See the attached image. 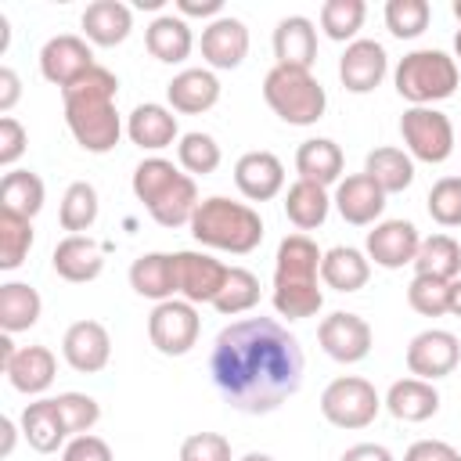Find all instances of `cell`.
Segmentation results:
<instances>
[{
    "label": "cell",
    "instance_id": "obj_53",
    "mask_svg": "<svg viewBox=\"0 0 461 461\" xmlns=\"http://www.w3.org/2000/svg\"><path fill=\"white\" fill-rule=\"evenodd\" d=\"M176 11L180 18H220L223 11V0H176Z\"/></svg>",
    "mask_w": 461,
    "mask_h": 461
},
{
    "label": "cell",
    "instance_id": "obj_18",
    "mask_svg": "<svg viewBox=\"0 0 461 461\" xmlns=\"http://www.w3.org/2000/svg\"><path fill=\"white\" fill-rule=\"evenodd\" d=\"M385 198H389V194H385L367 173H353V176H346V180L335 184V198H331V205L339 209V216H342L346 223H353V227H367V223H375V220L382 216Z\"/></svg>",
    "mask_w": 461,
    "mask_h": 461
},
{
    "label": "cell",
    "instance_id": "obj_38",
    "mask_svg": "<svg viewBox=\"0 0 461 461\" xmlns=\"http://www.w3.org/2000/svg\"><path fill=\"white\" fill-rule=\"evenodd\" d=\"M194 209H198V187H194V176L184 173L148 212L158 227H184V223H191Z\"/></svg>",
    "mask_w": 461,
    "mask_h": 461
},
{
    "label": "cell",
    "instance_id": "obj_24",
    "mask_svg": "<svg viewBox=\"0 0 461 461\" xmlns=\"http://www.w3.org/2000/svg\"><path fill=\"white\" fill-rule=\"evenodd\" d=\"M4 375H7L11 389H18L25 396H40L50 389V382L58 375V360L47 346H22L11 357V364L4 367Z\"/></svg>",
    "mask_w": 461,
    "mask_h": 461
},
{
    "label": "cell",
    "instance_id": "obj_35",
    "mask_svg": "<svg viewBox=\"0 0 461 461\" xmlns=\"http://www.w3.org/2000/svg\"><path fill=\"white\" fill-rule=\"evenodd\" d=\"M43 180L32 169H11L0 180V212H14L22 220H32L43 209Z\"/></svg>",
    "mask_w": 461,
    "mask_h": 461
},
{
    "label": "cell",
    "instance_id": "obj_58",
    "mask_svg": "<svg viewBox=\"0 0 461 461\" xmlns=\"http://www.w3.org/2000/svg\"><path fill=\"white\" fill-rule=\"evenodd\" d=\"M7 40H11V25H7V14H0V54L7 50Z\"/></svg>",
    "mask_w": 461,
    "mask_h": 461
},
{
    "label": "cell",
    "instance_id": "obj_27",
    "mask_svg": "<svg viewBox=\"0 0 461 461\" xmlns=\"http://www.w3.org/2000/svg\"><path fill=\"white\" fill-rule=\"evenodd\" d=\"M144 47L155 61L162 65H180L187 61L191 47H194V36H191V25L187 18L180 14H158L148 29H144Z\"/></svg>",
    "mask_w": 461,
    "mask_h": 461
},
{
    "label": "cell",
    "instance_id": "obj_31",
    "mask_svg": "<svg viewBox=\"0 0 461 461\" xmlns=\"http://www.w3.org/2000/svg\"><path fill=\"white\" fill-rule=\"evenodd\" d=\"M367 277H371V259L353 245H335L321 259V281L335 292H360Z\"/></svg>",
    "mask_w": 461,
    "mask_h": 461
},
{
    "label": "cell",
    "instance_id": "obj_41",
    "mask_svg": "<svg viewBox=\"0 0 461 461\" xmlns=\"http://www.w3.org/2000/svg\"><path fill=\"white\" fill-rule=\"evenodd\" d=\"M256 303H259V277L252 270H245V267H230L220 295L212 299V306L223 317H238V313H249Z\"/></svg>",
    "mask_w": 461,
    "mask_h": 461
},
{
    "label": "cell",
    "instance_id": "obj_36",
    "mask_svg": "<svg viewBox=\"0 0 461 461\" xmlns=\"http://www.w3.org/2000/svg\"><path fill=\"white\" fill-rule=\"evenodd\" d=\"M411 267H414V274H425V277L457 281L461 277V245L450 234H429V238H421Z\"/></svg>",
    "mask_w": 461,
    "mask_h": 461
},
{
    "label": "cell",
    "instance_id": "obj_56",
    "mask_svg": "<svg viewBox=\"0 0 461 461\" xmlns=\"http://www.w3.org/2000/svg\"><path fill=\"white\" fill-rule=\"evenodd\" d=\"M14 353H18V349H14V342H11V335L4 331V335H0V367H7Z\"/></svg>",
    "mask_w": 461,
    "mask_h": 461
},
{
    "label": "cell",
    "instance_id": "obj_46",
    "mask_svg": "<svg viewBox=\"0 0 461 461\" xmlns=\"http://www.w3.org/2000/svg\"><path fill=\"white\" fill-rule=\"evenodd\" d=\"M425 205L439 227H461V176H439Z\"/></svg>",
    "mask_w": 461,
    "mask_h": 461
},
{
    "label": "cell",
    "instance_id": "obj_33",
    "mask_svg": "<svg viewBox=\"0 0 461 461\" xmlns=\"http://www.w3.org/2000/svg\"><path fill=\"white\" fill-rule=\"evenodd\" d=\"M364 173L385 191V194H400L414 184V158L403 148H375L364 158Z\"/></svg>",
    "mask_w": 461,
    "mask_h": 461
},
{
    "label": "cell",
    "instance_id": "obj_45",
    "mask_svg": "<svg viewBox=\"0 0 461 461\" xmlns=\"http://www.w3.org/2000/svg\"><path fill=\"white\" fill-rule=\"evenodd\" d=\"M407 303L421 317H443L450 313V281L414 274V281L407 285Z\"/></svg>",
    "mask_w": 461,
    "mask_h": 461
},
{
    "label": "cell",
    "instance_id": "obj_9",
    "mask_svg": "<svg viewBox=\"0 0 461 461\" xmlns=\"http://www.w3.org/2000/svg\"><path fill=\"white\" fill-rule=\"evenodd\" d=\"M321 259L324 252L310 234H288L277 245V263H274V292H313L321 288Z\"/></svg>",
    "mask_w": 461,
    "mask_h": 461
},
{
    "label": "cell",
    "instance_id": "obj_1",
    "mask_svg": "<svg viewBox=\"0 0 461 461\" xmlns=\"http://www.w3.org/2000/svg\"><path fill=\"white\" fill-rule=\"evenodd\" d=\"M209 375L227 407L270 414L303 385L299 339L274 317L230 321L209 353Z\"/></svg>",
    "mask_w": 461,
    "mask_h": 461
},
{
    "label": "cell",
    "instance_id": "obj_34",
    "mask_svg": "<svg viewBox=\"0 0 461 461\" xmlns=\"http://www.w3.org/2000/svg\"><path fill=\"white\" fill-rule=\"evenodd\" d=\"M328 209H331V194L328 187L321 184H310V180H295L285 194V216L306 234V230H317L324 220H328Z\"/></svg>",
    "mask_w": 461,
    "mask_h": 461
},
{
    "label": "cell",
    "instance_id": "obj_28",
    "mask_svg": "<svg viewBox=\"0 0 461 461\" xmlns=\"http://www.w3.org/2000/svg\"><path fill=\"white\" fill-rule=\"evenodd\" d=\"M130 288L151 303H166L176 295L173 252H144L130 263Z\"/></svg>",
    "mask_w": 461,
    "mask_h": 461
},
{
    "label": "cell",
    "instance_id": "obj_42",
    "mask_svg": "<svg viewBox=\"0 0 461 461\" xmlns=\"http://www.w3.org/2000/svg\"><path fill=\"white\" fill-rule=\"evenodd\" d=\"M176 158H180V166L187 169V176H209V173L220 169L223 151H220V144H216L212 133L191 130V133H184V137L176 140Z\"/></svg>",
    "mask_w": 461,
    "mask_h": 461
},
{
    "label": "cell",
    "instance_id": "obj_13",
    "mask_svg": "<svg viewBox=\"0 0 461 461\" xmlns=\"http://www.w3.org/2000/svg\"><path fill=\"white\" fill-rule=\"evenodd\" d=\"M94 50L83 36H72V32H61V36H50L40 50V72L47 83L54 86H72L76 79H83L90 68H94Z\"/></svg>",
    "mask_w": 461,
    "mask_h": 461
},
{
    "label": "cell",
    "instance_id": "obj_29",
    "mask_svg": "<svg viewBox=\"0 0 461 461\" xmlns=\"http://www.w3.org/2000/svg\"><path fill=\"white\" fill-rule=\"evenodd\" d=\"M133 29V11L122 0H94L83 11V32L97 47H119Z\"/></svg>",
    "mask_w": 461,
    "mask_h": 461
},
{
    "label": "cell",
    "instance_id": "obj_44",
    "mask_svg": "<svg viewBox=\"0 0 461 461\" xmlns=\"http://www.w3.org/2000/svg\"><path fill=\"white\" fill-rule=\"evenodd\" d=\"M432 7L429 0H389L385 4V29L396 40H418L429 29Z\"/></svg>",
    "mask_w": 461,
    "mask_h": 461
},
{
    "label": "cell",
    "instance_id": "obj_22",
    "mask_svg": "<svg viewBox=\"0 0 461 461\" xmlns=\"http://www.w3.org/2000/svg\"><path fill=\"white\" fill-rule=\"evenodd\" d=\"M166 97L173 112L202 115L220 101V79L209 68H184L166 83Z\"/></svg>",
    "mask_w": 461,
    "mask_h": 461
},
{
    "label": "cell",
    "instance_id": "obj_5",
    "mask_svg": "<svg viewBox=\"0 0 461 461\" xmlns=\"http://www.w3.org/2000/svg\"><path fill=\"white\" fill-rule=\"evenodd\" d=\"M263 101L288 126H313L328 108V94L313 79V72L285 68V65H274L263 76Z\"/></svg>",
    "mask_w": 461,
    "mask_h": 461
},
{
    "label": "cell",
    "instance_id": "obj_57",
    "mask_svg": "<svg viewBox=\"0 0 461 461\" xmlns=\"http://www.w3.org/2000/svg\"><path fill=\"white\" fill-rule=\"evenodd\" d=\"M450 313H454V317H461V277H457V281H450Z\"/></svg>",
    "mask_w": 461,
    "mask_h": 461
},
{
    "label": "cell",
    "instance_id": "obj_2",
    "mask_svg": "<svg viewBox=\"0 0 461 461\" xmlns=\"http://www.w3.org/2000/svg\"><path fill=\"white\" fill-rule=\"evenodd\" d=\"M119 79L112 68L94 65L83 79L61 90L65 101V122L76 144L90 155H108L122 137V119L115 112Z\"/></svg>",
    "mask_w": 461,
    "mask_h": 461
},
{
    "label": "cell",
    "instance_id": "obj_49",
    "mask_svg": "<svg viewBox=\"0 0 461 461\" xmlns=\"http://www.w3.org/2000/svg\"><path fill=\"white\" fill-rule=\"evenodd\" d=\"M25 144H29V133L25 126L14 119V115H4L0 119V166L11 173V166L25 155Z\"/></svg>",
    "mask_w": 461,
    "mask_h": 461
},
{
    "label": "cell",
    "instance_id": "obj_50",
    "mask_svg": "<svg viewBox=\"0 0 461 461\" xmlns=\"http://www.w3.org/2000/svg\"><path fill=\"white\" fill-rule=\"evenodd\" d=\"M61 461H115V457H112V447L101 436L86 432V436H72L61 447Z\"/></svg>",
    "mask_w": 461,
    "mask_h": 461
},
{
    "label": "cell",
    "instance_id": "obj_16",
    "mask_svg": "<svg viewBox=\"0 0 461 461\" xmlns=\"http://www.w3.org/2000/svg\"><path fill=\"white\" fill-rule=\"evenodd\" d=\"M389 72V54L378 40H353L339 58V79L349 94H371Z\"/></svg>",
    "mask_w": 461,
    "mask_h": 461
},
{
    "label": "cell",
    "instance_id": "obj_60",
    "mask_svg": "<svg viewBox=\"0 0 461 461\" xmlns=\"http://www.w3.org/2000/svg\"><path fill=\"white\" fill-rule=\"evenodd\" d=\"M137 7H151L155 11V7H162V0H137Z\"/></svg>",
    "mask_w": 461,
    "mask_h": 461
},
{
    "label": "cell",
    "instance_id": "obj_52",
    "mask_svg": "<svg viewBox=\"0 0 461 461\" xmlns=\"http://www.w3.org/2000/svg\"><path fill=\"white\" fill-rule=\"evenodd\" d=\"M18 97H22V79H18V72L14 68H0V112L7 115L14 104H18Z\"/></svg>",
    "mask_w": 461,
    "mask_h": 461
},
{
    "label": "cell",
    "instance_id": "obj_23",
    "mask_svg": "<svg viewBox=\"0 0 461 461\" xmlns=\"http://www.w3.org/2000/svg\"><path fill=\"white\" fill-rule=\"evenodd\" d=\"M126 137H130L137 148H144V151H162V148H169V144L180 137V126H176L173 108L148 101V104H137V108L130 112V119H126Z\"/></svg>",
    "mask_w": 461,
    "mask_h": 461
},
{
    "label": "cell",
    "instance_id": "obj_15",
    "mask_svg": "<svg viewBox=\"0 0 461 461\" xmlns=\"http://www.w3.org/2000/svg\"><path fill=\"white\" fill-rule=\"evenodd\" d=\"M61 357L79 375H97L112 360V339L101 321H76L61 339Z\"/></svg>",
    "mask_w": 461,
    "mask_h": 461
},
{
    "label": "cell",
    "instance_id": "obj_55",
    "mask_svg": "<svg viewBox=\"0 0 461 461\" xmlns=\"http://www.w3.org/2000/svg\"><path fill=\"white\" fill-rule=\"evenodd\" d=\"M0 432H4V443H0V457H11L14 450V439H18V429L11 418H0Z\"/></svg>",
    "mask_w": 461,
    "mask_h": 461
},
{
    "label": "cell",
    "instance_id": "obj_4",
    "mask_svg": "<svg viewBox=\"0 0 461 461\" xmlns=\"http://www.w3.org/2000/svg\"><path fill=\"white\" fill-rule=\"evenodd\" d=\"M396 94L411 101V108H432L436 101H447L457 90V61L447 50H411L400 58L393 72Z\"/></svg>",
    "mask_w": 461,
    "mask_h": 461
},
{
    "label": "cell",
    "instance_id": "obj_62",
    "mask_svg": "<svg viewBox=\"0 0 461 461\" xmlns=\"http://www.w3.org/2000/svg\"><path fill=\"white\" fill-rule=\"evenodd\" d=\"M454 54L461 58V29H457V36H454Z\"/></svg>",
    "mask_w": 461,
    "mask_h": 461
},
{
    "label": "cell",
    "instance_id": "obj_14",
    "mask_svg": "<svg viewBox=\"0 0 461 461\" xmlns=\"http://www.w3.org/2000/svg\"><path fill=\"white\" fill-rule=\"evenodd\" d=\"M418 245H421V234L411 220H382L367 230V241H364V252L375 267H385V270H400L407 263H414L418 256Z\"/></svg>",
    "mask_w": 461,
    "mask_h": 461
},
{
    "label": "cell",
    "instance_id": "obj_32",
    "mask_svg": "<svg viewBox=\"0 0 461 461\" xmlns=\"http://www.w3.org/2000/svg\"><path fill=\"white\" fill-rule=\"evenodd\" d=\"M43 313V299L32 285L25 281H4L0 285V328L7 335L29 331Z\"/></svg>",
    "mask_w": 461,
    "mask_h": 461
},
{
    "label": "cell",
    "instance_id": "obj_7",
    "mask_svg": "<svg viewBox=\"0 0 461 461\" xmlns=\"http://www.w3.org/2000/svg\"><path fill=\"white\" fill-rule=\"evenodd\" d=\"M400 137L418 162L439 166L454 155V122L439 108H407L400 115Z\"/></svg>",
    "mask_w": 461,
    "mask_h": 461
},
{
    "label": "cell",
    "instance_id": "obj_47",
    "mask_svg": "<svg viewBox=\"0 0 461 461\" xmlns=\"http://www.w3.org/2000/svg\"><path fill=\"white\" fill-rule=\"evenodd\" d=\"M54 400H58V411H61V421H65L68 436H86L101 418L97 400L86 396V393H58Z\"/></svg>",
    "mask_w": 461,
    "mask_h": 461
},
{
    "label": "cell",
    "instance_id": "obj_21",
    "mask_svg": "<svg viewBox=\"0 0 461 461\" xmlns=\"http://www.w3.org/2000/svg\"><path fill=\"white\" fill-rule=\"evenodd\" d=\"M274 58L285 68H313L317 61V29L306 14H288L274 29Z\"/></svg>",
    "mask_w": 461,
    "mask_h": 461
},
{
    "label": "cell",
    "instance_id": "obj_48",
    "mask_svg": "<svg viewBox=\"0 0 461 461\" xmlns=\"http://www.w3.org/2000/svg\"><path fill=\"white\" fill-rule=\"evenodd\" d=\"M180 461H234L230 439L220 432H191L180 443Z\"/></svg>",
    "mask_w": 461,
    "mask_h": 461
},
{
    "label": "cell",
    "instance_id": "obj_61",
    "mask_svg": "<svg viewBox=\"0 0 461 461\" xmlns=\"http://www.w3.org/2000/svg\"><path fill=\"white\" fill-rule=\"evenodd\" d=\"M450 11H454V18L461 22V0H454V4H450Z\"/></svg>",
    "mask_w": 461,
    "mask_h": 461
},
{
    "label": "cell",
    "instance_id": "obj_20",
    "mask_svg": "<svg viewBox=\"0 0 461 461\" xmlns=\"http://www.w3.org/2000/svg\"><path fill=\"white\" fill-rule=\"evenodd\" d=\"M54 274L61 281H72V285H86L94 277H101L104 270V256H101V245L86 234H68L54 245Z\"/></svg>",
    "mask_w": 461,
    "mask_h": 461
},
{
    "label": "cell",
    "instance_id": "obj_59",
    "mask_svg": "<svg viewBox=\"0 0 461 461\" xmlns=\"http://www.w3.org/2000/svg\"><path fill=\"white\" fill-rule=\"evenodd\" d=\"M241 461H274V457H270V454H263V450H252V454H245Z\"/></svg>",
    "mask_w": 461,
    "mask_h": 461
},
{
    "label": "cell",
    "instance_id": "obj_43",
    "mask_svg": "<svg viewBox=\"0 0 461 461\" xmlns=\"http://www.w3.org/2000/svg\"><path fill=\"white\" fill-rule=\"evenodd\" d=\"M32 220L0 212V270H18L32 249Z\"/></svg>",
    "mask_w": 461,
    "mask_h": 461
},
{
    "label": "cell",
    "instance_id": "obj_39",
    "mask_svg": "<svg viewBox=\"0 0 461 461\" xmlns=\"http://www.w3.org/2000/svg\"><path fill=\"white\" fill-rule=\"evenodd\" d=\"M97 209H101V202H97L94 184L76 180V184H68V187H65V194H61L58 220H61V227H65L68 234H83V230H90V227H94Z\"/></svg>",
    "mask_w": 461,
    "mask_h": 461
},
{
    "label": "cell",
    "instance_id": "obj_40",
    "mask_svg": "<svg viewBox=\"0 0 461 461\" xmlns=\"http://www.w3.org/2000/svg\"><path fill=\"white\" fill-rule=\"evenodd\" d=\"M364 18H367L364 0H324L321 4V29L335 43H353Z\"/></svg>",
    "mask_w": 461,
    "mask_h": 461
},
{
    "label": "cell",
    "instance_id": "obj_8",
    "mask_svg": "<svg viewBox=\"0 0 461 461\" xmlns=\"http://www.w3.org/2000/svg\"><path fill=\"white\" fill-rule=\"evenodd\" d=\"M202 331V317L187 299H166L155 303L148 317V339L162 357H184L194 349Z\"/></svg>",
    "mask_w": 461,
    "mask_h": 461
},
{
    "label": "cell",
    "instance_id": "obj_54",
    "mask_svg": "<svg viewBox=\"0 0 461 461\" xmlns=\"http://www.w3.org/2000/svg\"><path fill=\"white\" fill-rule=\"evenodd\" d=\"M339 461H396L382 443H353Z\"/></svg>",
    "mask_w": 461,
    "mask_h": 461
},
{
    "label": "cell",
    "instance_id": "obj_17",
    "mask_svg": "<svg viewBox=\"0 0 461 461\" xmlns=\"http://www.w3.org/2000/svg\"><path fill=\"white\" fill-rule=\"evenodd\" d=\"M234 184L249 202H270L285 191V166L274 151H245L234 162Z\"/></svg>",
    "mask_w": 461,
    "mask_h": 461
},
{
    "label": "cell",
    "instance_id": "obj_51",
    "mask_svg": "<svg viewBox=\"0 0 461 461\" xmlns=\"http://www.w3.org/2000/svg\"><path fill=\"white\" fill-rule=\"evenodd\" d=\"M403 461H461V454L443 439H418L407 447Z\"/></svg>",
    "mask_w": 461,
    "mask_h": 461
},
{
    "label": "cell",
    "instance_id": "obj_6",
    "mask_svg": "<svg viewBox=\"0 0 461 461\" xmlns=\"http://www.w3.org/2000/svg\"><path fill=\"white\" fill-rule=\"evenodd\" d=\"M378 389L360 375H339L321 393V414L335 429H367L382 411Z\"/></svg>",
    "mask_w": 461,
    "mask_h": 461
},
{
    "label": "cell",
    "instance_id": "obj_12",
    "mask_svg": "<svg viewBox=\"0 0 461 461\" xmlns=\"http://www.w3.org/2000/svg\"><path fill=\"white\" fill-rule=\"evenodd\" d=\"M461 360V342L447 328H425L407 342V371L414 378L436 382L447 378Z\"/></svg>",
    "mask_w": 461,
    "mask_h": 461
},
{
    "label": "cell",
    "instance_id": "obj_11",
    "mask_svg": "<svg viewBox=\"0 0 461 461\" xmlns=\"http://www.w3.org/2000/svg\"><path fill=\"white\" fill-rule=\"evenodd\" d=\"M317 342H321V349L331 360H339V364H360L371 353L375 335H371V324L360 313L335 310V313H328L317 324Z\"/></svg>",
    "mask_w": 461,
    "mask_h": 461
},
{
    "label": "cell",
    "instance_id": "obj_19",
    "mask_svg": "<svg viewBox=\"0 0 461 461\" xmlns=\"http://www.w3.org/2000/svg\"><path fill=\"white\" fill-rule=\"evenodd\" d=\"M249 54V29L241 18L220 14L202 29V58L209 68H238Z\"/></svg>",
    "mask_w": 461,
    "mask_h": 461
},
{
    "label": "cell",
    "instance_id": "obj_3",
    "mask_svg": "<svg viewBox=\"0 0 461 461\" xmlns=\"http://www.w3.org/2000/svg\"><path fill=\"white\" fill-rule=\"evenodd\" d=\"M187 227H191V234H194L198 245L220 249V252H234V256H249L263 241V220H259V212L252 205L230 202L223 194L202 198Z\"/></svg>",
    "mask_w": 461,
    "mask_h": 461
},
{
    "label": "cell",
    "instance_id": "obj_26",
    "mask_svg": "<svg viewBox=\"0 0 461 461\" xmlns=\"http://www.w3.org/2000/svg\"><path fill=\"white\" fill-rule=\"evenodd\" d=\"M342 148L331 140V137H310L295 148V173L299 180H310V184H321V187H331L342 180Z\"/></svg>",
    "mask_w": 461,
    "mask_h": 461
},
{
    "label": "cell",
    "instance_id": "obj_25",
    "mask_svg": "<svg viewBox=\"0 0 461 461\" xmlns=\"http://www.w3.org/2000/svg\"><path fill=\"white\" fill-rule=\"evenodd\" d=\"M382 403H385V411H389L396 421H411V425H418V421H429V418L439 411V393H436L432 382L411 375V378L393 382Z\"/></svg>",
    "mask_w": 461,
    "mask_h": 461
},
{
    "label": "cell",
    "instance_id": "obj_10",
    "mask_svg": "<svg viewBox=\"0 0 461 461\" xmlns=\"http://www.w3.org/2000/svg\"><path fill=\"white\" fill-rule=\"evenodd\" d=\"M173 270H176V295L180 299H187L191 306H198V303L212 306V299L220 295L230 267L220 263L209 252L184 249V252H173Z\"/></svg>",
    "mask_w": 461,
    "mask_h": 461
},
{
    "label": "cell",
    "instance_id": "obj_30",
    "mask_svg": "<svg viewBox=\"0 0 461 461\" xmlns=\"http://www.w3.org/2000/svg\"><path fill=\"white\" fill-rule=\"evenodd\" d=\"M22 436L29 439V447L36 454H54L58 447H65L68 429L61 421L58 400H32L22 411Z\"/></svg>",
    "mask_w": 461,
    "mask_h": 461
},
{
    "label": "cell",
    "instance_id": "obj_37",
    "mask_svg": "<svg viewBox=\"0 0 461 461\" xmlns=\"http://www.w3.org/2000/svg\"><path fill=\"white\" fill-rule=\"evenodd\" d=\"M184 173L169 162V158H162V155H151V158H144V162H137V169H133V194H137V202H144V209H151L176 180H180Z\"/></svg>",
    "mask_w": 461,
    "mask_h": 461
}]
</instances>
